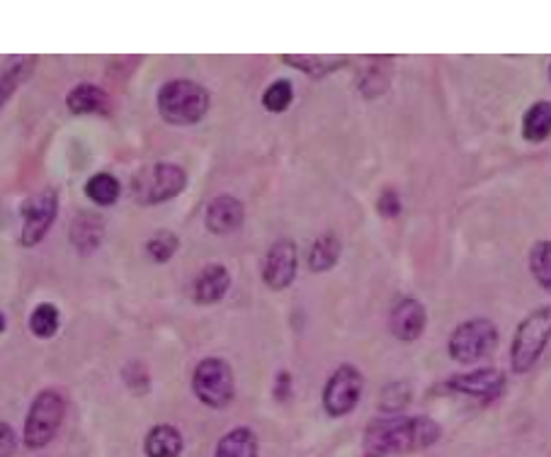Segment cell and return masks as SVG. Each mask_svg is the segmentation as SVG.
I'll use <instances>...</instances> for the list:
<instances>
[{
    "label": "cell",
    "mask_w": 551,
    "mask_h": 457,
    "mask_svg": "<svg viewBox=\"0 0 551 457\" xmlns=\"http://www.w3.org/2000/svg\"><path fill=\"white\" fill-rule=\"evenodd\" d=\"M440 438V426L425 416L384 414L374 419L365 431V455L386 457L425 450Z\"/></svg>",
    "instance_id": "6da1fadb"
},
{
    "label": "cell",
    "mask_w": 551,
    "mask_h": 457,
    "mask_svg": "<svg viewBox=\"0 0 551 457\" xmlns=\"http://www.w3.org/2000/svg\"><path fill=\"white\" fill-rule=\"evenodd\" d=\"M207 110L209 93L200 83L178 78V81H168L158 90V112H161L163 120L175 124V127L197 124L207 115Z\"/></svg>",
    "instance_id": "7a4b0ae2"
},
{
    "label": "cell",
    "mask_w": 551,
    "mask_h": 457,
    "mask_svg": "<svg viewBox=\"0 0 551 457\" xmlns=\"http://www.w3.org/2000/svg\"><path fill=\"white\" fill-rule=\"evenodd\" d=\"M551 341V304L539 307L532 314H527L520 321L518 331L513 336V346H510V368L515 375H525L537 365L542 358L544 348Z\"/></svg>",
    "instance_id": "3957f363"
},
{
    "label": "cell",
    "mask_w": 551,
    "mask_h": 457,
    "mask_svg": "<svg viewBox=\"0 0 551 457\" xmlns=\"http://www.w3.org/2000/svg\"><path fill=\"white\" fill-rule=\"evenodd\" d=\"M187 176L175 163H156V166L141 168L132 180L134 197L141 205H161L173 200L185 190Z\"/></svg>",
    "instance_id": "277c9868"
},
{
    "label": "cell",
    "mask_w": 551,
    "mask_h": 457,
    "mask_svg": "<svg viewBox=\"0 0 551 457\" xmlns=\"http://www.w3.org/2000/svg\"><path fill=\"white\" fill-rule=\"evenodd\" d=\"M66 414V402L59 392L54 389H44L37 394L30 406V414L25 421V445L30 450H39L51 443V438L59 431L61 421Z\"/></svg>",
    "instance_id": "5b68a950"
},
{
    "label": "cell",
    "mask_w": 551,
    "mask_h": 457,
    "mask_svg": "<svg viewBox=\"0 0 551 457\" xmlns=\"http://www.w3.org/2000/svg\"><path fill=\"white\" fill-rule=\"evenodd\" d=\"M498 346V326L491 319L476 317L459 324L452 331L447 351H450L452 360L457 363H476V360L486 358Z\"/></svg>",
    "instance_id": "8992f818"
},
{
    "label": "cell",
    "mask_w": 551,
    "mask_h": 457,
    "mask_svg": "<svg viewBox=\"0 0 551 457\" xmlns=\"http://www.w3.org/2000/svg\"><path fill=\"white\" fill-rule=\"evenodd\" d=\"M192 389L202 404L212 409H224L231 404L236 392L234 370L221 358H204L192 375Z\"/></svg>",
    "instance_id": "52a82bcc"
},
{
    "label": "cell",
    "mask_w": 551,
    "mask_h": 457,
    "mask_svg": "<svg viewBox=\"0 0 551 457\" xmlns=\"http://www.w3.org/2000/svg\"><path fill=\"white\" fill-rule=\"evenodd\" d=\"M362 387H365L362 372L352 368V365H340L323 387V409H326V414L335 416V419L350 414L360 402Z\"/></svg>",
    "instance_id": "ba28073f"
},
{
    "label": "cell",
    "mask_w": 551,
    "mask_h": 457,
    "mask_svg": "<svg viewBox=\"0 0 551 457\" xmlns=\"http://www.w3.org/2000/svg\"><path fill=\"white\" fill-rule=\"evenodd\" d=\"M22 212V246H34L44 239L51 222L59 212V197L54 190L27 197L20 207Z\"/></svg>",
    "instance_id": "9c48e42d"
},
{
    "label": "cell",
    "mask_w": 551,
    "mask_h": 457,
    "mask_svg": "<svg viewBox=\"0 0 551 457\" xmlns=\"http://www.w3.org/2000/svg\"><path fill=\"white\" fill-rule=\"evenodd\" d=\"M297 265H299V256H297V246L294 241L289 239H280L270 246L268 256H265V265H263V280L265 285L272 287V290H284L289 287L297 278Z\"/></svg>",
    "instance_id": "30bf717a"
},
{
    "label": "cell",
    "mask_w": 551,
    "mask_h": 457,
    "mask_svg": "<svg viewBox=\"0 0 551 457\" xmlns=\"http://www.w3.org/2000/svg\"><path fill=\"white\" fill-rule=\"evenodd\" d=\"M425 324H428V312H425L423 302L416 297H401L399 302L391 307L389 314V329L399 341H418L423 336Z\"/></svg>",
    "instance_id": "8fae6325"
},
{
    "label": "cell",
    "mask_w": 551,
    "mask_h": 457,
    "mask_svg": "<svg viewBox=\"0 0 551 457\" xmlns=\"http://www.w3.org/2000/svg\"><path fill=\"white\" fill-rule=\"evenodd\" d=\"M445 387L452 389V392L467 394V397L496 399L505 387V375L501 370L481 368V370L464 372V375L452 377V380H447Z\"/></svg>",
    "instance_id": "7c38bea8"
},
{
    "label": "cell",
    "mask_w": 551,
    "mask_h": 457,
    "mask_svg": "<svg viewBox=\"0 0 551 457\" xmlns=\"http://www.w3.org/2000/svg\"><path fill=\"white\" fill-rule=\"evenodd\" d=\"M246 210H243L241 200H236L234 195H219L209 202L207 207V229L217 236H226L231 231H236L243 224Z\"/></svg>",
    "instance_id": "4fadbf2b"
},
{
    "label": "cell",
    "mask_w": 551,
    "mask_h": 457,
    "mask_svg": "<svg viewBox=\"0 0 551 457\" xmlns=\"http://www.w3.org/2000/svg\"><path fill=\"white\" fill-rule=\"evenodd\" d=\"M231 287V273L224 265L212 263L197 275L195 285H192V299L197 304H217L219 299H224L226 292Z\"/></svg>",
    "instance_id": "5bb4252c"
},
{
    "label": "cell",
    "mask_w": 551,
    "mask_h": 457,
    "mask_svg": "<svg viewBox=\"0 0 551 457\" xmlns=\"http://www.w3.org/2000/svg\"><path fill=\"white\" fill-rule=\"evenodd\" d=\"M551 137V103L539 100L532 107H527L522 117V139L530 144H542Z\"/></svg>",
    "instance_id": "9a60e30c"
},
{
    "label": "cell",
    "mask_w": 551,
    "mask_h": 457,
    "mask_svg": "<svg viewBox=\"0 0 551 457\" xmlns=\"http://www.w3.org/2000/svg\"><path fill=\"white\" fill-rule=\"evenodd\" d=\"M144 450L149 457H178L183 453V436L178 433V428L161 423L149 431Z\"/></svg>",
    "instance_id": "2e32d148"
},
{
    "label": "cell",
    "mask_w": 551,
    "mask_h": 457,
    "mask_svg": "<svg viewBox=\"0 0 551 457\" xmlns=\"http://www.w3.org/2000/svg\"><path fill=\"white\" fill-rule=\"evenodd\" d=\"M102 236H105V227H102L100 217L93 214H81L76 222L71 224V244L88 256L90 251H95L102 244Z\"/></svg>",
    "instance_id": "e0dca14e"
},
{
    "label": "cell",
    "mask_w": 551,
    "mask_h": 457,
    "mask_svg": "<svg viewBox=\"0 0 551 457\" xmlns=\"http://www.w3.org/2000/svg\"><path fill=\"white\" fill-rule=\"evenodd\" d=\"M66 105L73 115H93V112L107 110V95L105 90L93 86V83H83V86H76L68 93Z\"/></svg>",
    "instance_id": "ac0fdd59"
},
{
    "label": "cell",
    "mask_w": 551,
    "mask_h": 457,
    "mask_svg": "<svg viewBox=\"0 0 551 457\" xmlns=\"http://www.w3.org/2000/svg\"><path fill=\"white\" fill-rule=\"evenodd\" d=\"M214 457H258V438L251 428H234L219 440Z\"/></svg>",
    "instance_id": "d6986e66"
},
{
    "label": "cell",
    "mask_w": 551,
    "mask_h": 457,
    "mask_svg": "<svg viewBox=\"0 0 551 457\" xmlns=\"http://www.w3.org/2000/svg\"><path fill=\"white\" fill-rule=\"evenodd\" d=\"M340 248L343 246H340V239L335 234L318 236L309 251V268L314 270V273H326V270H331L333 265L338 263Z\"/></svg>",
    "instance_id": "ffe728a7"
},
{
    "label": "cell",
    "mask_w": 551,
    "mask_h": 457,
    "mask_svg": "<svg viewBox=\"0 0 551 457\" xmlns=\"http://www.w3.org/2000/svg\"><path fill=\"white\" fill-rule=\"evenodd\" d=\"M119 193H122L119 180L115 176H110V173H98V176H93L85 183V195H88V200H93L95 205L100 207L115 205L119 200Z\"/></svg>",
    "instance_id": "44dd1931"
},
{
    "label": "cell",
    "mask_w": 551,
    "mask_h": 457,
    "mask_svg": "<svg viewBox=\"0 0 551 457\" xmlns=\"http://www.w3.org/2000/svg\"><path fill=\"white\" fill-rule=\"evenodd\" d=\"M59 309L54 307V304L42 302L34 307L32 317H30V331L37 338H51L59 331Z\"/></svg>",
    "instance_id": "7402d4cb"
},
{
    "label": "cell",
    "mask_w": 551,
    "mask_h": 457,
    "mask_svg": "<svg viewBox=\"0 0 551 457\" xmlns=\"http://www.w3.org/2000/svg\"><path fill=\"white\" fill-rule=\"evenodd\" d=\"M530 270L542 290L551 292V241H537L530 251Z\"/></svg>",
    "instance_id": "603a6c76"
},
{
    "label": "cell",
    "mask_w": 551,
    "mask_h": 457,
    "mask_svg": "<svg viewBox=\"0 0 551 457\" xmlns=\"http://www.w3.org/2000/svg\"><path fill=\"white\" fill-rule=\"evenodd\" d=\"M282 61H287L294 69L314 73V76H323V73L338 69L345 64V59H326V56H282Z\"/></svg>",
    "instance_id": "cb8c5ba5"
},
{
    "label": "cell",
    "mask_w": 551,
    "mask_h": 457,
    "mask_svg": "<svg viewBox=\"0 0 551 457\" xmlns=\"http://www.w3.org/2000/svg\"><path fill=\"white\" fill-rule=\"evenodd\" d=\"M178 246L180 241L173 231H156L149 239V244H146V251H149V256L156 263H168L175 256V251H178Z\"/></svg>",
    "instance_id": "d4e9b609"
},
{
    "label": "cell",
    "mask_w": 551,
    "mask_h": 457,
    "mask_svg": "<svg viewBox=\"0 0 551 457\" xmlns=\"http://www.w3.org/2000/svg\"><path fill=\"white\" fill-rule=\"evenodd\" d=\"M292 100H294V88H292V83L289 81H275L272 83V86L265 90L263 93V107L268 112H284L287 110L289 105H292Z\"/></svg>",
    "instance_id": "484cf974"
},
{
    "label": "cell",
    "mask_w": 551,
    "mask_h": 457,
    "mask_svg": "<svg viewBox=\"0 0 551 457\" xmlns=\"http://www.w3.org/2000/svg\"><path fill=\"white\" fill-rule=\"evenodd\" d=\"M377 212L382 214L384 219H396L401 214V195L396 193L394 188L382 190L377 200Z\"/></svg>",
    "instance_id": "4316f807"
},
{
    "label": "cell",
    "mask_w": 551,
    "mask_h": 457,
    "mask_svg": "<svg viewBox=\"0 0 551 457\" xmlns=\"http://www.w3.org/2000/svg\"><path fill=\"white\" fill-rule=\"evenodd\" d=\"M17 448V438L15 431L8 426V423L0 421V457H10Z\"/></svg>",
    "instance_id": "83f0119b"
},
{
    "label": "cell",
    "mask_w": 551,
    "mask_h": 457,
    "mask_svg": "<svg viewBox=\"0 0 551 457\" xmlns=\"http://www.w3.org/2000/svg\"><path fill=\"white\" fill-rule=\"evenodd\" d=\"M17 81H20V76H17L15 71H10V73H5L3 78H0V107H3L5 103V98H8L10 93H13V88L17 86Z\"/></svg>",
    "instance_id": "f1b7e54d"
},
{
    "label": "cell",
    "mask_w": 551,
    "mask_h": 457,
    "mask_svg": "<svg viewBox=\"0 0 551 457\" xmlns=\"http://www.w3.org/2000/svg\"><path fill=\"white\" fill-rule=\"evenodd\" d=\"M289 387H292V377H289V372H280V375H277V387H275L277 399H287Z\"/></svg>",
    "instance_id": "f546056e"
},
{
    "label": "cell",
    "mask_w": 551,
    "mask_h": 457,
    "mask_svg": "<svg viewBox=\"0 0 551 457\" xmlns=\"http://www.w3.org/2000/svg\"><path fill=\"white\" fill-rule=\"evenodd\" d=\"M3 331H5V317L0 314V334H3Z\"/></svg>",
    "instance_id": "4dcf8cb0"
},
{
    "label": "cell",
    "mask_w": 551,
    "mask_h": 457,
    "mask_svg": "<svg viewBox=\"0 0 551 457\" xmlns=\"http://www.w3.org/2000/svg\"><path fill=\"white\" fill-rule=\"evenodd\" d=\"M549 81H551V66H549Z\"/></svg>",
    "instance_id": "1f68e13d"
}]
</instances>
